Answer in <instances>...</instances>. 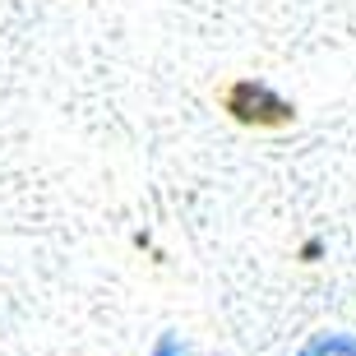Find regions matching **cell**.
<instances>
[{
  "label": "cell",
  "mask_w": 356,
  "mask_h": 356,
  "mask_svg": "<svg viewBox=\"0 0 356 356\" xmlns=\"http://www.w3.org/2000/svg\"><path fill=\"white\" fill-rule=\"evenodd\" d=\"M232 106H236L245 120H282L291 111V106L282 102L273 88H264V83H241V88L232 92Z\"/></svg>",
  "instance_id": "obj_1"
},
{
  "label": "cell",
  "mask_w": 356,
  "mask_h": 356,
  "mask_svg": "<svg viewBox=\"0 0 356 356\" xmlns=\"http://www.w3.org/2000/svg\"><path fill=\"white\" fill-rule=\"evenodd\" d=\"M296 356H356V338H347V333H324L315 343H305Z\"/></svg>",
  "instance_id": "obj_2"
},
{
  "label": "cell",
  "mask_w": 356,
  "mask_h": 356,
  "mask_svg": "<svg viewBox=\"0 0 356 356\" xmlns=\"http://www.w3.org/2000/svg\"><path fill=\"white\" fill-rule=\"evenodd\" d=\"M148 356H185V347H181V338H176V333H162Z\"/></svg>",
  "instance_id": "obj_3"
}]
</instances>
